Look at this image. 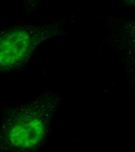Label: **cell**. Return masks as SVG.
<instances>
[{"instance_id": "cell-1", "label": "cell", "mask_w": 135, "mask_h": 152, "mask_svg": "<svg viewBox=\"0 0 135 152\" xmlns=\"http://www.w3.org/2000/svg\"><path fill=\"white\" fill-rule=\"evenodd\" d=\"M56 103L51 95L44 94L10 111L0 125V151L40 148L48 133Z\"/></svg>"}, {"instance_id": "cell-2", "label": "cell", "mask_w": 135, "mask_h": 152, "mask_svg": "<svg viewBox=\"0 0 135 152\" xmlns=\"http://www.w3.org/2000/svg\"><path fill=\"white\" fill-rule=\"evenodd\" d=\"M49 25H26L0 31V74L19 69L48 38L58 32Z\"/></svg>"}]
</instances>
